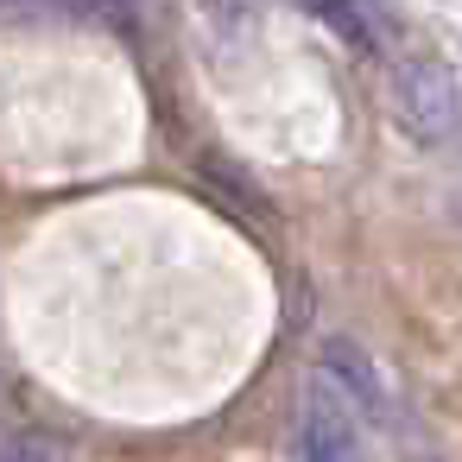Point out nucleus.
<instances>
[{
	"label": "nucleus",
	"mask_w": 462,
	"mask_h": 462,
	"mask_svg": "<svg viewBox=\"0 0 462 462\" xmlns=\"http://www.w3.org/2000/svg\"><path fill=\"white\" fill-rule=\"evenodd\" d=\"M291 456L298 462H367V418L355 411V399L329 374H310V386L298 399Z\"/></svg>",
	"instance_id": "1"
},
{
	"label": "nucleus",
	"mask_w": 462,
	"mask_h": 462,
	"mask_svg": "<svg viewBox=\"0 0 462 462\" xmlns=\"http://www.w3.org/2000/svg\"><path fill=\"white\" fill-rule=\"evenodd\" d=\"M393 121L418 146H443L462 127V83L437 58H405L393 70Z\"/></svg>",
	"instance_id": "2"
},
{
	"label": "nucleus",
	"mask_w": 462,
	"mask_h": 462,
	"mask_svg": "<svg viewBox=\"0 0 462 462\" xmlns=\"http://www.w3.org/2000/svg\"><path fill=\"white\" fill-rule=\"evenodd\" d=\"M317 374H329V380L355 399V411H361L367 424L386 418V380H380V367H374V355H367L361 342H323Z\"/></svg>",
	"instance_id": "3"
},
{
	"label": "nucleus",
	"mask_w": 462,
	"mask_h": 462,
	"mask_svg": "<svg viewBox=\"0 0 462 462\" xmlns=\"http://www.w3.org/2000/svg\"><path fill=\"white\" fill-rule=\"evenodd\" d=\"M304 14H317L329 32H342L355 51H374L380 39H374V26H367V14H361V0H298Z\"/></svg>",
	"instance_id": "4"
},
{
	"label": "nucleus",
	"mask_w": 462,
	"mask_h": 462,
	"mask_svg": "<svg viewBox=\"0 0 462 462\" xmlns=\"http://www.w3.org/2000/svg\"><path fill=\"white\" fill-rule=\"evenodd\" d=\"M7 462H70V443L45 424H26V430L7 437Z\"/></svg>",
	"instance_id": "5"
},
{
	"label": "nucleus",
	"mask_w": 462,
	"mask_h": 462,
	"mask_svg": "<svg viewBox=\"0 0 462 462\" xmlns=\"http://www.w3.org/2000/svg\"><path fill=\"white\" fill-rule=\"evenodd\" d=\"M456 222H462V190H456Z\"/></svg>",
	"instance_id": "6"
}]
</instances>
